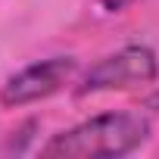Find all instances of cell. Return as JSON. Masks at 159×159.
<instances>
[{
  "mask_svg": "<svg viewBox=\"0 0 159 159\" xmlns=\"http://www.w3.org/2000/svg\"><path fill=\"white\" fill-rule=\"evenodd\" d=\"M150 137V122L140 112H103L69 131L53 134L41 156L50 159H116L134 153Z\"/></svg>",
  "mask_w": 159,
  "mask_h": 159,
  "instance_id": "1",
  "label": "cell"
},
{
  "mask_svg": "<svg viewBox=\"0 0 159 159\" xmlns=\"http://www.w3.org/2000/svg\"><path fill=\"white\" fill-rule=\"evenodd\" d=\"M159 75V59L150 47L131 44L109 56H103L97 66L88 69V75L78 84V94H97V91H125L137 84H150Z\"/></svg>",
  "mask_w": 159,
  "mask_h": 159,
  "instance_id": "2",
  "label": "cell"
},
{
  "mask_svg": "<svg viewBox=\"0 0 159 159\" xmlns=\"http://www.w3.org/2000/svg\"><path fill=\"white\" fill-rule=\"evenodd\" d=\"M75 69H78V62L72 56L41 59V62L16 72L13 78H7L3 91H0V103L16 109V106H28V103L47 100V97H53L56 91H62L75 78Z\"/></svg>",
  "mask_w": 159,
  "mask_h": 159,
  "instance_id": "3",
  "label": "cell"
},
{
  "mask_svg": "<svg viewBox=\"0 0 159 159\" xmlns=\"http://www.w3.org/2000/svg\"><path fill=\"white\" fill-rule=\"evenodd\" d=\"M97 3H100L103 13H122V10H128L131 3H137V0H97Z\"/></svg>",
  "mask_w": 159,
  "mask_h": 159,
  "instance_id": "4",
  "label": "cell"
}]
</instances>
